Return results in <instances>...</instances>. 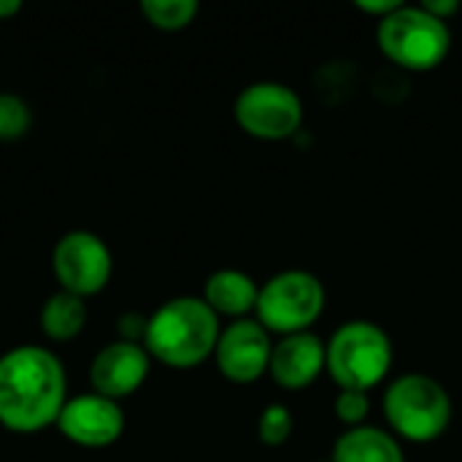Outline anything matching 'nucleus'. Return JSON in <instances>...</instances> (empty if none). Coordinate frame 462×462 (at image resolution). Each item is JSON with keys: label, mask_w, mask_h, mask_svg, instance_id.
<instances>
[{"label": "nucleus", "mask_w": 462, "mask_h": 462, "mask_svg": "<svg viewBox=\"0 0 462 462\" xmlns=\"http://www.w3.org/2000/svg\"><path fill=\"white\" fill-rule=\"evenodd\" d=\"M198 11V0H141V14L157 30H184Z\"/></svg>", "instance_id": "obj_16"}, {"label": "nucleus", "mask_w": 462, "mask_h": 462, "mask_svg": "<svg viewBox=\"0 0 462 462\" xmlns=\"http://www.w3.org/2000/svg\"><path fill=\"white\" fill-rule=\"evenodd\" d=\"M325 363H328L325 341L317 333L303 330V333L282 336L273 344L268 374L284 390H303L311 382H317V376L325 371Z\"/></svg>", "instance_id": "obj_12"}, {"label": "nucleus", "mask_w": 462, "mask_h": 462, "mask_svg": "<svg viewBox=\"0 0 462 462\" xmlns=\"http://www.w3.org/2000/svg\"><path fill=\"white\" fill-rule=\"evenodd\" d=\"M32 125L30 106L11 92L0 95V141H16L22 138Z\"/></svg>", "instance_id": "obj_18"}, {"label": "nucleus", "mask_w": 462, "mask_h": 462, "mask_svg": "<svg viewBox=\"0 0 462 462\" xmlns=\"http://www.w3.org/2000/svg\"><path fill=\"white\" fill-rule=\"evenodd\" d=\"M325 309V287L322 282L303 268L279 271L271 276L257 295V322L268 333L290 336L311 330V325L322 317Z\"/></svg>", "instance_id": "obj_6"}, {"label": "nucleus", "mask_w": 462, "mask_h": 462, "mask_svg": "<svg viewBox=\"0 0 462 462\" xmlns=\"http://www.w3.org/2000/svg\"><path fill=\"white\" fill-rule=\"evenodd\" d=\"M238 127L260 141H284L303 125L300 95L282 81L246 84L233 106Z\"/></svg>", "instance_id": "obj_7"}, {"label": "nucleus", "mask_w": 462, "mask_h": 462, "mask_svg": "<svg viewBox=\"0 0 462 462\" xmlns=\"http://www.w3.org/2000/svg\"><path fill=\"white\" fill-rule=\"evenodd\" d=\"M51 271L62 292L76 298L97 295L114 271L111 249L100 236L89 230H70L54 244Z\"/></svg>", "instance_id": "obj_8"}, {"label": "nucleus", "mask_w": 462, "mask_h": 462, "mask_svg": "<svg viewBox=\"0 0 462 462\" xmlns=\"http://www.w3.org/2000/svg\"><path fill=\"white\" fill-rule=\"evenodd\" d=\"M384 417L411 444H430L449 430L452 398L447 387L428 374H403L384 390Z\"/></svg>", "instance_id": "obj_4"}, {"label": "nucleus", "mask_w": 462, "mask_h": 462, "mask_svg": "<svg viewBox=\"0 0 462 462\" xmlns=\"http://www.w3.org/2000/svg\"><path fill=\"white\" fill-rule=\"evenodd\" d=\"M146 325H149V317H141V314H135V311L122 314V317H119V336H122V341L143 344V338H146Z\"/></svg>", "instance_id": "obj_20"}, {"label": "nucleus", "mask_w": 462, "mask_h": 462, "mask_svg": "<svg viewBox=\"0 0 462 462\" xmlns=\"http://www.w3.org/2000/svg\"><path fill=\"white\" fill-rule=\"evenodd\" d=\"M333 409H336V417L346 428H360L365 425V417L371 411V395L360 390H338Z\"/></svg>", "instance_id": "obj_19"}, {"label": "nucleus", "mask_w": 462, "mask_h": 462, "mask_svg": "<svg viewBox=\"0 0 462 462\" xmlns=\"http://www.w3.org/2000/svg\"><path fill=\"white\" fill-rule=\"evenodd\" d=\"M60 433L87 449H100L114 444L125 430V411L116 401L103 398L97 393L68 398L57 417Z\"/></svg>", "instance_id": "obj_10"}, {"label": "nucleus", "mask_w": 462, "mask_h": 462, "mask_svg": "<svg viewBox=\"0 0 462 462\" xmlns=\"http://www.w3.org/2000/svg\"><path fill=\"white\" fill-rule=\"evenodd\" d=\"M322 462H328V460H322Z\"/></svg>", "instance_id": "obj_24"}, {"label": "nucleus", "mask_w": 462, "mask_h": 462, "mask_svg": "<svg viewBox=\"0 0 462 462\" xmlns=\"http://www.w3.org/2000/svg\"><path fill=\"white\" fill-rule=\"evenodd\" d=\"M149 365H152V357L143 349V344H130L119 338L95 355L92 368H89L92 390L119 403L122 398L141 390V384L149 376Z\"/></svg>", "instance_id": "obj_11"}, {"label": "nucleus", "mask_w": 462, "mask_h": 462, "mask_svg": "<svg viewBox=\"0 0 462 462\" xmlns=\"http://www.w3.org/2000/svg\"><path fill=\"white\" fill-rule=\"evenodd\" d=\"M257 295H260L257 282L238 268L214 271L203 287V300L211 306V311L217 317H233V319H246V314L257 309Z\"/></svg>", "instance_id": "obj_13"}, {"label": "nucleus", "mask_w": 462, "mask_h": 462, "mask_svg": "<svg viewBox=\"0 0 462 462\" xmlns=\"http://www.w3.org/2000/svg\"><path fill=\"white\" fill-rule=\"evenodd\" d=\"M295 430V420H292V411L284 406V403H268L257 420V439L265 444V447H282L290 441Z\"/></svg>", "instance_id": "obj_17"}, {"label": "nucleus", "mask_w": 462, "mask_h": 462, "mask_svg": "<svg viewBox=\"0 0 462 462\" xmlns=\"http://www.w3.org/2000/svg\"><path fill=\"white\" fill-rule=\"evenodd\" d=\"M87 325V303L70 292H54L41 309V330L51 341H70Z\"/></svg>", "instance_id": "obj_15"}, {"label": "nucleus", "mask_w": 462, "mask_h": 462, "mask_svg": "<svg viewBox=\"0 0 462 462\" xmlns=\"http://www.w3.org/2000/svg\"><path fill=\"white\" fill-rule=\"evenodd\" d=\"M325 371L338 384V390L360 393H368L382 384L395 360L387 330L371 319H349L338 325L330 341L325 344Z\"/></svg>", "instance_id": "obj_3"}, {"label": "nucleus", "mask_w": 462, "mask_h": 462, "mask_svg": "<svg viewBox=\"0 0 462 462\" xmlns=\"http://www.w3.org/2000/svg\"><path fill=\"white\" fill-rule=\"evenodd\" d=\"M355 5L365 14H376L379 19L390 16L393 11H398L403 3L401 0H355Z\"/></svg>", "instance_id": "obj_21"}, {"label": "nucleus", "mask_w": 462, "mask_h": 462, "mask_svg": "<svg viewBox=\"0 0 462 462\" xmlns=\"http://www.w3.org/2000/svg\"><path fill=\"white\" fill-rule=\"evenodd\" d=\"M330 462H406L401 441L374 425L346 428L333 447Z\"/></svg>", "instance_id": "obj_14"}, {"label": "nucleus", "mask_w": 462, "mask_h": 462, "mask_svg": "<svg viewBox=\"0 0 462 462\" xmlns=\"http://www.w3.org/2000/svg\"><path fill=\"white\" fill-rule=\"evenodd\" d=\"M376 41L384 57L406 70H433L452 49L449 24L428 14L422 5L406 3L390 16L379 19Z\"/></svg>", "instance_id": "obj_5"}, {"label": "nucleus", "mask_w": 462, "mask_h": 462, "mask_svg": "<svg viewBox=\"0 0 462 462\" xmlns=\"http://www.w3.org/2000/svg\"><path fill=\"white\" fill-rule=\"evenodd\" d=\"M271 352V333L257 319H236L219 333L214 360L225 379L236 384H252L268 374Z\"/></svg>", "instance_id": "obj_9"}, {"label": "nucleus", "mask_w": 462, "mask_h": 462, "mask_svg": "<svg viewBox=\"0 0 462 462\" xmlns=\"http://www.w3.org/2000/svg\"><path fill=\"white\" fill-rule=\"evenodd\" d=\"M422 8H425L428 14H433V16H439V19L447 22L449 16H455V14L460 11V3H457V0H425Z\"/></svg>", "instance_id": "obj_22"}, {"label": "nucleus", "mask_w": 462, "mask_h": 462, "mask_svg": "<svg viewBox=\"0 0 462 462\" xmlns=\"http://www.w3.org/2000/svg\"><path fill=\"white\" fill-rule=\"evenodd\" d=\"M19 11H22L19 0H0V19H8V16H14Z\"/></svg>", "instance_id": "obj_23"}, {"label": "nucleus", "mask_w": 462, "mask_h": 462, "mask_svg": "<svg viewBox=\"0 0 462 462\" xmlns=\"http://www.w3.org/2000/svg\"><path fill=\"white\" fill-rule=\"evenodd\" d=\"M219 317L203 298L181 295L165 300L146 325L143 349L168 368H195L208 360L219 341Z\"/></svg>", "instance_id": "obj_2"}, {"label": "nucleus", "mask_w": 462, "mask_h": 462, "mask_svg": "<svg viewBox=\"0 0 462 462\" xmlns=\"http://www.w3.org/2000/svg\"><path fill=\"white\" fill-rule=\"evenodd\" d=\"M68 403L62 363L41 346H16L0 357V425L11 433H38L57 425Z\"/></svg>", "instance_id": "obj_1"}]
</instances>
